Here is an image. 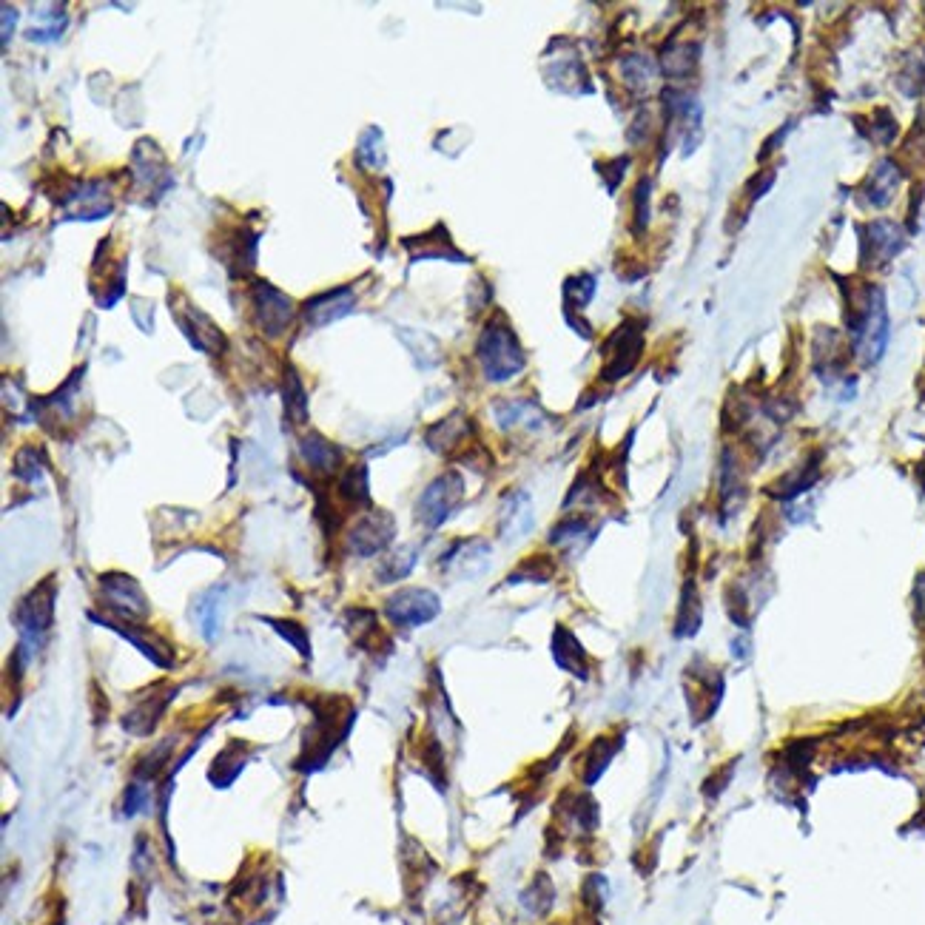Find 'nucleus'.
<instances>
[{"label": "nucleus", "mask_w": 925, "mask_h": 925, "mask_svg": "<svg viewBox=\"0 0 925 925\" xmlns=\"http://www.w3.org/2000/svg\"><path fill=\"white\" fill-rule=\"evenodd\" d=\"M846 325L851 333V348L863 365L880 362L888 345V314L886 296L877 285H866L857 299L846 305Z\"/></svg>", "instance_id": "obj_1"}, {"label": "nucleus", "mask_w": 925, "mask_h": 925, "mask_svg": "<svg viewBox=\"0 0 925 925\" xmlns=\"http://www.w3.org/2000/svg\"><path fill=\"white\" fill-rule=\"evenodd\" d=\"M476 356H479V365L487 382H510L527 365L524 348L504 319H493V322L484 325L479 345H476Z\"/></svg>", "instance_id": "obj_2"}, {"label": "nucleus", "mask_w": 925, "mask_h": 925, "mask_svg": "<svg viewBox=\"0 0 925 925\" xmlns=\"http://www.w3.org/2000/svg\"><path fill=\"white\" fill-rule=\"evenodd\" d=\"M55 598V584L46 581V584L35 587V590L29 592L18 604V610H15V624H18L20 629V644L15 658H18L20 666L29 664L32 655L40 649V641H43L46 629H49L52 618H55Z\"/></svg>", "instance_id": "obj_3"}, {"label": "nucleus", "mask_w": 925, "mask_h": 925, "mask_svg": "<svg viewBox=\"0 0 925 925\" xmlns=\"http://www.w3.org/2000/svg\"><path fill=\"white\" fill-rule=\"evenodd\" d=\"M251 308H254V322L257 328L268 339H277L282 333L291 328L296 316L294 299L288 294H282L279 288H274L271 282L257 279L254 288H251Z\"/></svg>", "instance_id": "obj_4"}, {"label": "nucleus", "mask_w": 925, "mask_h": 925, "mask_svg": "<svg viewBox=\"0 0 925 925\" xmlns=\"http://www.w3.org/2000/svg\"><path fill=\"white\" fill-rule=\"evenodd\" d=\"M464 496V481L459 473H442L439 479H433L425 487V493L416 501V518L419 524H425L430 530L442 527L447 518L453 516V510L459 507Z\"/></svg>", "instance_id": "obj_5"}, {"label": "nucleus", "mask_w": 925, "mask_h": 925, "mask_svg": "<svg viewBox=\"0 0 925 925\" xmlns=\"http://www.w3.org/2000/svg\"><path fill=\"white\" fill-rule=\"evenodd\" d=\"M100 592H103L106 607H109L117 618L129 621V624L146 621L148 612H151L146 592L140 590V584L126 573L100 575Z\"/></svg>", "instance_id": "obj_6"}, {"label": "nucleus", "mask_w": 925, "mask_h": 925, "mask_svg": "<svg viewBox=\"0 0 925 925\" xmlns=\"http://www.w3.org/2000/svg\"><path fill=\"white\" fill-rule=\"evenodd\" d=\"M63 205V217L66 220H100L111 214V200L106 183L97 180H74L63 188V194L57 197Z\"/></svg>", "instance_id": "obj_7"}, {"label": "nucleus", "mask_w": 925, "mask_h": 925, "mask_svg": "<svg viewBox=\"0 0 925 925\" xmlns=\"http://www.w3.org/2000/svg\"><path fill=\"white\" fill-rule=\"evenodd\" d=\"M442 610L439 595L422 587H407V590L393 592L385 604V615L396 627H422L427 621H433Z\"/></svg>", "instance_id": "obj_8"}, {"label": "nucleus", "mask_w": 925, "mask_h": 925, "mask_svg": "<svg viewBox=\"0 0 925 925\" xmlns=\"http://www.w3.org/2000/svg\"><path fill=\"white\" fill-rule=\"evenodd\" d=\"M644 351V336L641 328H635V322H624L618 331L612 333L607 342V368H604V382H618L621 376H627L629 370L638 365Z\"/></svg>", "instance_id": "obj_9"}, {"label": "nucleus", "mask_w": 925, "mask_h": 925, "mask_svg": "<svg viewBox=\"0 0 925 925\" xmlns=\"http://www.w3.org/2000/svg\"><path fill=\"white\" fill-rule=\"evenodd\" d=\"M396 536V524L388 513H370V516L359 518L348 533V547L353 553L368 558V555L385 553L390 547V541Z\"/></svg>", "instance_id": "obj_10"}, {"label": "nucleus", "mask_w": 925, "mask_h": 925, "mask_svg": "<svg viewBox=\"0 0 925 925\" xmlns=\"http://www.w3.org/2000/svg\"><path fill=\"white\" fill-rule=\"evenodd\" d=\"M353 308H356V294L351 288H331L325 294L311 296L302 305V319L311 328H325V325H333V322L353 314Z\"/></svg>", "instance_id": "obj_11"}, {"label": "nucleus", "mask_w": 925, "mask_h": 925, "mask_svg": "<svg viewBox=\"0 0 925 925\" xmlns=\"http://www.w3.org/2000/svg\"><path fill=\"white\" fill-rule=\"evenodd\" d=\"M490 544L473 538V541H456L447 553L442 555L439 567L447 578H476L479 573L487 570V561H490Z\"/></svg>", "instance_id": "obj_12"}, {"label": "nucleus", "mask_w": 925, "mask_h": 925, "mask_svg": "<svg viewBox=\"0 0 925 925\" xmlns=\"http://www.w3.org/2000/svg\"><path fill=\"white\" fill-rule=\"evenodd\" d=\"M177 325H180V331L188 336L191 348L211 353V356L225 351V333H222L220 328L214 325V319L205 316L200 308H194V305L185 302V311H177Z\"/></svg>", "instance_id": "obj_13"}, {"label": "nucleus", "mask_w": 925, "mask_h": 925, "mask_svg": "<svg viewBox=\"0 0 925 925\" xmlns=\"http://www.w3.org/2000/svg\"><path fill=\"white\" fill-rule=\"evenodd\" d=\"M866 240H863V262L871 268L883 265L891 257H897L903 251V231L900 225L888 220H874L866 228Z\"/></svg>", "instance_id": "obj_14"}, {"label": "nucleus", "mask_w": 925, "mask_h": 925, "mask_svg": "<svg viewBox=\"0 0 925 925\" xmlns=\"http://www.w3.org/2000/svg\"><path fill=\"white\" fill-rule=\"evenodd\" d=\"M92 618L97 621V624H103V627L114 629L117 635H123L126 641H131L134 647H137L140 652H143V655H146L151 664L163 666V669L174 666V649L168 647L163 638L151 635V632H146V629H137L134 624H126V621L120 624V621H111V618H97V615H92Z\"/></svg>", "instance_id": "obj_15"}, {"label": "nucleus", "mask_w": 925, "mask_h": 925, "mask_svg": "<svg viewBox=\"0 0 925 925\" xmlns=\"http://www.w3.org/2000/svg\"><path fill=\"white\" fill-rule=\"evenodd\" d=\"M533 530V504L527 493H507L499 507V536L501 541H518Z\"/></svg>", "instance_id": "obj_16"}, {"label": "nucleus", "mask_w": 925, "mask_h": 925, "mask_svg": "<svg viewBox=\"0 0 925 925\" xmlns=\"http://www.w3.org/2000/svg\"><path fill=\"white\" fill-rule=\"evenodd\" d=\"M553 652H555V661L561 669H567L570 675L575 678H581V681H587V652L584 647L578 644V638H575L570 629L558 627L555 629V638H553Z\"/></svg>", "instance_id": "obj_17"}, {"label": "nucleus", "mask_w": 925, "mask_h": 925, "mask_svg": "<svg viewBox=\"0 0 925 925\" xmlns=\"http://www.w3.org/2000/svg\"><path fill=\"white\" fill-rule=\"evenodd\" d=\"M222 601H225V587H211L205 590L197 604H194V621L203 632L205 641H214L222 629Z\"/></svg>", "instance_id": "obj_18"}, {"label": "nucleus", "mask_w": 925, "mask_h": 925, "mask_svg": "<svg viewBox=\"0 0 925 925\" xmlns=\"http://www.w3.org/2000/svg\"><path fill=\"white\" fill-rule=\"evenodd\" d=\"M299 453H302L305 464H308L311 470H319V473H331V470H336L339 462H342L339 447L328 442L325 436H319V433L305 436V439L299 442Z\"/></svg>", "instance_id": "obj_19"}, {"label": "nucleus", "mask_w": 925, "mask_h": 925, "mask_svg": "<svg viewBox=\"0 0 925 925\" xmlns=\"http://www.w3.org/2000/svg\"><path fill=\"white\" fill-rule=\"evenodd\" d=\"M496 422L501 430H513V427H530L538 430L544 422V413L541 407L533 402H521V399H510V402H499L496 405Z\"/></svg>", "instance_id": "obj_20"}, {"label": "nucleus", "mask_w": 925, "mask_h": 925, "mask_svg": "<svg viewBox=\"0 0 925 925\" xmlns=\"http://www.w3.org/2000/svg\"><path fill=\"white\" fill-rule=\"evenodd\" d=\"M897 185H900V168L894 166L891 160L877 163V168L871 171L869 180H866V197H869V203L871 205L891 203V197H894Z\"/></svg>", "instance_id": "obj_21"}, {"label": "nucleus", "mask_w": 925, "mask_h": 925, "mask_svg": "<svg viewBox=\"0 0 925 925\" xmlns=\"http://www.w3.org/2000/svg\"><path fill=\"white\" fill-rule=\"evenodd\" d=\"M282 396H285V416L294 425H305L308 422V393H305V385H302L294 365H285V390H282Z\"/></svg>", "instance_id": "obj_22"}, {"label": "nucleus", "mask_w": 925, "mask_h": 925, "mask_svg": "<svg viewBox=\"0 0 925 925\" xmlns=\"http://www.w3.org/2000/svg\"><path fill=\"white\" fill-rule=\"evenodd\" d=\"M467 430H470V427L464 422L462 413H453V416H447L444 422H439V425H433L427 430V444H430V450H436V453H447V450H453L456 444L462 442Z\"/></svg>", "instance_id": "obj_23"}, {"label": "nucleus", "mask_w": 925, "mask_h": 925, "mask_svg": "<svg viewBox=\"0 0 925 925\" xmlns=\"http://www.w3.org/2000/svg\"><path fill=\"white\" fill-rule=\"evenodd\" d=\"M231 251H234V257L228 259V268H231V274H242V271H251L254 268V259H257V234H251V231H234L228 242H225Z\"/></svg>", "instance_id": "obj_24"}, {"label": "nucleus", "mask_w": 925, "mask_h": 925, "mask_svg": "<svg viewBox=\"0 0 925 925\" xmlns=\"http://www.w3.org/2000/svg\"><path fill=\"white\" fill-rule=\"evenodd\" d=\"M339 499L348 501L353 507H368L370 493H368V470L365 464L359 467H348L345 476L339 479Z\"/></svg>", "instance_id": "obj_25"}, {"label": "nucleus", "mask_w": 925, "mask_h": 925, "mask_svg": "<svg viewBox=\"0 0 925 925\" xmlns=\"http://www.w3.org/2000/svg\"><path fill=\"white\" fill-rule=\"evenodd\" d=\"M701 601H698V590L695 584H686L684 595H681V610H678V638H692L698 627H701Z\"/></svg>", "instance_id": "obj_26"}, {"label": "nucleus", "mask_w": 925, "mask_h": 925, "mask_svg": "<svg viewBox=\"0 0 925 925\" xmlns=\"http://www.w3.org/2000/svg\"><path fill=\"white\" fill-rule=\"evenodd\" d=\"M416 558H419V553H416L413 547H402V550H396V553L390 555L388 561H382V567L376 570V578L385 581V584L402 581V578H407V575L413 573Z\"/></svg>", "instance_id": "obj_27"}, {"label": "nucleus", "mask_w": 925, "mask_h": 925, "mask_svg": "<svg viewBox=\"0 0 925 925\" xmlns=\"http://www.w3.org/2000/svg\"><path fill=\"white\" fill-rule=\"evenodd\" d=\"M356 160H359V166L365 168L385 166V140H382V131L376 129V126H370V129L359 137Z\"/></svg>", "instance_id": "obj_28"}, {"label": "nucleus", "mask_w": 925, "mask_h": 925, "mask_svg": "<svg viewBox=\"0 0 925 925\" xmlns=\"http://www.w3.org/2000/svg\"><path fill=\"white\" fill-rule=\"evenodd\" d=\"M262 621L277 629L279 635H282L291 647L299 649V655H302V658H311V641H308V632L299 627V624H294V621H285V618H262Z\"/></svg>", "instance_id": "obj_29"}, {"label": "nucleus", "mask_w": 925, "mask_h": 925, "mask_svg": "<svg viewBox=\"0 0 925 925\" xmlns=\"http://www.w3.org/2000/svg\"><path fill=\"white\" fill-rule=\"evenodd\" d=\"M595 294V279L590 274H578V277L567 279L564 282V299H567V311L573 308H584Z\"/></svg>", "instance_id": "obj_30"}, {"label": "nucleus", "mask_w": 925, "mask_h": 925, "mask_svg": "<svg viewBox=\"0 0 925 925\" xmlns=\"http://www.w3.org/2000/svg\"><path fill=\"white\" fill-rule=\"evenodd\" d=\"M43 450H37V447H23L18 456H15V476L23 481H37L40 479V473H43Z\"/></svg>", "instance_id": "obj_31"}, {"label": "nucleus", "mask_w": 925, "mask_h": 925, "mask_svg": "<svg viewBox=\"0 0 925 925\" xmlns=\"http://www.w3.org/2000/svg\"><path fill=\"white\" fill-rule=\"evenodd\" d=\"M621 72H624L627 86H647V80L652 77V63L647 57H627L621 63Z\"/></svg>", "instance_id": "obj_32"}, {"label": "nucleus", "mask_w": 925, "mask_h": 925, "mask_svg": "<svg viewBox=\"0 0 925 925\" xmlns=\"http://www.w3.org/2000/svg\"><path fill=\"white\" fill-rule=\"evenodd\" d=\"M615 755V749H612V740L601 738L595 740V746L590 749V760H587V780H595V777L604 772V766L610 763V758Z\"/></svg>", "instance_id": "obj_33"}, {"label": "nucleus", "mask_w": 925, "mask_h": 925, "mask_svg": "<svg viewBox=\"0 0 925 925\" xmlns=\"http://www.w3.org/2000/svg\"><path fill=\"white\" fill-rule=\"evenodd\" d=\"M12 26H18V9L12 3H3V46L12 40Z\"/></svg>", "instance_id": "obj_34"}, {"label": "nucleus", "mask_w": 925, "mask_h": 925, "mask_svg": "<svg viewBox=\"0 0 925 925\" xmlns=\"http://www.w3.org/2000/svg\"><path fill=\"white\" fill-rule=\"evenodd\" d=\"M146 803V795H143V789L140 786H131L129 792H126V814H137V809Z\"/></svg>", "instance_id": "obj_35"}, {"label": "nucleus", "mask_w": 925, "mask_h": 925, "mask_svg": "<svg viewBox=\"0 0 925 925\" xmlns=\"http://www.w3.org/2000/svg\"><path fill=\"white\" fill-rule=\"evenodd\" d=\"M923 484H925V476H923Z\"/></svg>", "instance_id": "obj_36"}]
</instances>
